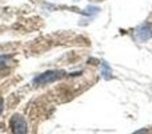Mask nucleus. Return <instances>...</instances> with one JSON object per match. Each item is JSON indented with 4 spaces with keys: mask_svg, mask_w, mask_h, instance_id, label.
Here are the masks:
<instances>
[{
    "mask_svg": "<svg viewBox=\"0 0 152 134\" xmlns=\"http://www.w3.org/2000/svg\"><path fill=\"white\" fill-rule=\"evenodd\" d=\"M64 75H66V73L61 70H48V71H45V73L40 74V75L35 76L34 84L44 86V84H48V83H53V82L61 79Z\"/></svg>",
    "mask_w": 152,
    "mask_h": 134,
    "instance_id": "obj_1",
    "label": "nucleus"
},
{
    "mask_svg": "<svg viewBox=\"0 0 152 134\" xmlns=\"http://www.w3.org/2000/svg\"><path fill=\"white\" fill-rule=\"evenodd\" d=\"M3 111V99H0V114H1Z\"/></svg>",
    "mask_w": 152,
    "mask_h": 134,
    "instance_id": "obj_6",
    "label": "nucleus"
},
{
    "mask_svg": "<svg viewBox=\"0 0 152 134\" xmlns=\"http://www.w3.org/2000/svg\"><path fill=\"white\" fill-rule=\"evenodd\" d=\"M11 127L13 134H27V122L21 115L16 114L11 119Z\"/></svg>",
    "mask_w": 152,
    "mask_h": 134,
    "instance_id": "obj_2",
    "label": "nucleus"
},
{
    "mask_svg": "<svg viewBox=\"0 0 152 134\" xmlns=\"http://www.w3.org/2000/svg\"><path fill=\"white\" fill-rule=\"evenodd\" d=\"M102 66H103V73H102L103 76H104L105 79H108L111 76V68H110V66H108L107 63H103Z\"/></svg>",
    "mask_w": 152,
    "mask_h": 134,
    "instance_id": "obj_5",
    "label": "nucleus"
},
{
    "mask_svg": "<svg viewBox=\"0 0 152 134\" xmlns=\"http://www.w3.org/2000/svg\"><path fill=\"white\" fill-rule=\"evenodd\" d=\"M136 38L139 42H147L152 38V24L144 23L136 30Z\"/></svg>",
    "mask_w": 152,
    "mask_h": 134,
    "instance_id": "obj_3",
    "label": "nucleus"
},
{
    "mask_svg": "<svg viewBox=\"0 0 152 134\" xmlns=\"http://www.w3.org/2000/svg\"><path fill=\"white\" fill-rule=\"evenodd\" d=\"M11 59V55H0V68H5Z\"/></svg>",
    "mask_w": 152,
    "mask_h": 134,
    "instance_id": "obj_4",
    "label": "nucleus"
}]
</instances>
